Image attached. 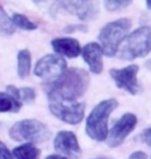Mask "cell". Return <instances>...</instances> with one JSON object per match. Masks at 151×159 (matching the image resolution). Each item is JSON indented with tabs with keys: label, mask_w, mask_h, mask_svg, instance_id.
<instances>
[{
	"label": "cell",
	"mask_w": 151,
	"mask_h": 159,
	"mask_svg": "<svg viewBox=\"0 0 151 159\" xmlns=\"http://www.w3.org/2000/svg\"><path fill=\"white\" fill-rule=\"evenodd\" d=\"M22 103L15 99L7 92H0V113L2 112H18L21 109Z\"/></svg>",
	"instance_id": "obj_17"
},
{
	"label": "cell",
	"mask_w": 151,
	"mask_h": 159,
	"mask_svg": "<svg viewBox=\"0 0 151 159\" xmlns=\"http://www.w3.org/2000/svg\"><path fill=\"white\" fill-rule=\"evenodd\" d=\"M117 107L118 101L112 98L99 102L92 110L86 121V131L92 139L101 142L107 139L109 116Z\"/></svg>",
	"instance_id": "obj_2"
},
{
	"label": "cell",
	"mask_w": 151,
	"mask_h": 159,
	"mask_svg": "<svg viewBox=\"0 0 151 159\" xmlns=\"http://www.w3.org/2000/svg\"><path fill=\"white\" fill-rule=\"evenodd\" d=\"M66 70V61L59 55L50 54L43 57L35 65L34 75L47 82H52Z\"/></svg>",
	"instance_id": "obj_8"
},
{
	"label": "cell",
	"mask_w": 151,
	"mask_h": 159,
	"mask_svg": "<svg viewBox=\"0 0 151 159\" xmlns=\"http://www.w3.org/2000/svg\"><path fill=\"white\" fill-rule=\"evenodd\" d=\"M89 86L87 71L81 68L66 69L52 81L48 88V98L75 101L85 93Z\"/></svg>",
	"instance_id": "obj_1"
},
{
	"label": "cell",
	"mask_w": 151,
	"mask_h": 159,
	"mask_svg": "<svg viewBox=\"0 0 151 159\" xmlns=\"http://www.w3.org/2000/svg\"><path fill=\"white\" fill-rule=\"evenodd\" d=\"M150 27L138 28L124 39V44L117 51L118 57L123 60H133L147 56L150 52Z\"/></svg>",
	"instance_id": "obj_4"
},
{
	"label": "cell",
	"mask_w": 151,
	"mask_h": 159,
	"mask_svg": "<svg viewBox=\"0 0 151 159\" xmlns=\"http://www.w3.org/2000/svg\"><path fill=\"white\" fill-rule=\"evenodd\" d=\"M76 31H81V32H86L87 27L85 25H70L64 28V32L65 33H73Z\"/></svg>",
	"instance_id": "obj_21"
},
{
	"label": "cell",
	"mask_w": 151,
	"mask_h": 159,
	"mask_svg": "<svg viewBox=\"0 0 151 159\" xmlns=\"http://www.w3.org/2000/svg\"><path fill=\"white\" fill-rule=\"evenodd\" d=\"M9 135L14 141L41 143L50 139L51 131L44 123L37 120H22L12 127Z\"/></svg>",
	"instance_id": "obj_5"
},
{
	"label": "cell",
	"mask_w": 151,
	"mask_h": 159,
	"mask_svg": "<svg viewBox=\"0 0 151 159\" xmlns=\"http://www.w3.org/2000/svg\"><path fill=\"white\" fill-rule=\"evenodd\" d=\"M49 1H51V0H33V2L36 3V4H38V3H46Z\"/></svg>",
	"instance_id": "obj_26"
},
{
	"label": "cell",
	"mask_w": 151,
	"mask_h": 159,
	"mask_svg": "<svg viewBox=\"0 0 151 159\" xmlns=\"http://www.w3.org/2000/svg\"><path fill=\"white\" fill-rule=\"evenodd\" d=\"M137 125V118L134 114H125L122 118L113 126L110 130V133L107 135L108 146L115 148L121 145L124 142L125 138L133 131Z\"/></svg>",
	"instance_id": "obj_10"
},
{
	"label": "cell",
	"mask_w": 151,
	"mask_h": 159,
	"mask_svg": "<svg viewBox=\"0 0 151 159\" xmlns=\"http://www.w3.org/2000/svg\"><path fill=\"white\" fill-rule=\"evenodd\" d=\"M49 107L53 115L63 122L78 124L84 118L85 104L77 100L68 101L49 98Z\"/></svg>",
	"instance_id": "obj_6"
},
{
	"label": "cell",
	"mask_w": 151,
	"mask_h": 159,
	"mask_svg": "<svg viewBox=\"0 0 151 159\" xmlns=\"http://www.w3.org/2000/svg\"><path fill=\"white\" fill-rule=\"evenodd\" d=\"M146 3H147V7L150 8V0H146Z\"/></svg>",
	"instance_id": "obj_27"
},
{
	"label": "cell",
	"mask_w": 151,
	"mask_h": 159,
	"mask_svg": "<svg viewBox=\"0 0 151 159\" xmlns=\"http://www.w3.org/2000/svg\"><path fill=\"white\" fill-rule=\"evenodd\" d=\"M142 138H143V139L144 141L146 142V144L147 145H150V129L148 128V129H146L145 131L143 132V134H142Z\"/></svg>",
	"instance_id": "obj_24"
},
{
	"label": "cell",
	"mask_w": 151,
	"mask_h": 159,
	"mask_svg": "<svg viewBox=\"0 0 151 159\" xmlns=\"http://www.w3.org/2000/svg\"><path fill=\"white\" fill-rule=\"evenodd\" d=\"M138 71H139V66L133 64L122 69H111L110 75L116 83L118 88H121L130 92V94L136 95L142 90L137 79Z\"/></svg>",
	"instance_id": "obj_9"
},
{
	"label": "cell",
	"mask_w": 151,
	"mask_h": 159,
	"mask_svg": "<svg viewBox=\"0 0 151 159\" xmlns=\"http://www.w3.org/2000/svg\"><path fill=\"white\" fill-rule=\"evenodd\" d=\"M130 159H148V158H147V155L145 153L138 151V152H134V153L131 154Z\"/></svg>",
	"instance_id": "obj_23"
},
{
	"label": "cell",
	"mask_w": 151,
	"mask_h": 159,
	"mask_svg": "<svg viewBox=\"0 0 151 159\" xmlns=\"http://www.w3.org/2000/svg\"><path fill=\"white\" fill-rule=\"evenodd\" d=\"M51 43L57 54L68 57V58H76L81 53V47L76 39L61 37V39H55L52 40Z\"/></svg>",
	"instance_id": "obj_13"
},
{
	"label": "cell",
	"mask_w": 151,
	"mask_h": 159,
	"mask_svg": "<svg viewBox=\"0 0 151 159\" xmlns=\"http://www.w3.org/2000/svg\"><path fill=\"white\" fill-rule=\"evenodd\" d=\"M31 67V55L28 50H21L18 54V75L21 79L29 75Z\"/></svg>",
	"instance_id": "obj_15"
},
{
	"label": "cell",
	"mask_w": 151,
	"mask_h": 159,
	"mask_svg": "<svg viewBox=\"0 0 151 159\" xmlns=\"http://www.w3.org/2000/svg\"><path fill=\"white\" fill-rule=\"evenodd\" d=\"M12 22L15 26L21 28V29H23V30H35L37 28L36 25L34 23H32L29 19L21 14L12 15Z\"/></svg>",
	"instance_id": "obj_19"
},
{
	"label": "cell",
	"mask_w": 151,
	"mask_h": 159,
	"mask_svg": "<svg viewBox=\"0 0 151 159\" xmlns=\"http://www.w3.org/2000/svg\"><path fill=\"white\" fill-rule=\"evenodd\" d=\"M15 32V25L12 24V19L3 11L0 6V35L8 36Z\"/></svg>",
	"instance_id": "obj_18"
},
{
	"label": "cell",
	"mask_w": 151,
	"mask_h": 159,
	"mask_svg": "<svg viewBox=\"0 0 151 159\" xmlns=\"http://www.w3.org/2000/svg\"><path fill=\"white\" fill-rule=\"evenodd\" d=\"M47 159H66L62 156H57V155H51V156L47 157Z\"/></svg>",
	"instance_id": "obj_25"
},
{
	"label": "cell",
	"mask_w": 151,
	"mask_h": 159,
	"mask_svg": "<svg viewBox=\"0 0 151 159\" xmlns=\"http://www.w3.org/2000/svg\"><path fill=\"white\" fill-rule=\"evenodd\" d=\"M130 27V20L125 18L105 25L99 32L98 39L101 43L102 53L106 56L113 57L116 55L120 43L126 37Z\"/></svg>",
	"instance_id": "obj_3"
},
{
	"label": "cell",
	"mask_w": 151,
	"mask_h": 159,
	"mask_svg": "<svg viewBox=\"0 0 151 159\" xmlns=\"http://www.w3.org/2000/svg\"><path fill=\"white\" fill-rule=\"evenodd\" d=\"M14 156L17 159H40V151L28 143L16 148L14 150Z\"/></svg>",
	"instance_id": "obj_16"
},
{
	"label": "cell",
	"mask_w": 151,
	"mask_h": 159,
	"mask_svg": "<svg viewBox=\"0 0 151 159\" xmlns=\"http://www.w3.org/2000/svg\"><path fill=\"white\" fill-rule=\"evenodd\" d=\"M54 7L62 8L85 22L95 20L99 12L97 0H57Z\"/></svg>",
	"instance_id": "obj_7"
},
{
	"label": "cell",
	"mask_w": 151,
	"mask_h": 159,
	"mask_svg": "<svg viewBox=\"0 0 151 159\" xmlns=\"http://www.w3.org/2000/svg\"><path fill=\"white\" fill-rule=\"evenodd\" d=\"M0 159H15L6 146L0 141Z\"/></svg>",
	"instance_id": "obj_22"
},
{
	"label": "cell",
	"mask_w": 151,
	"mask_h": 159,
	"mask_svg": "<svg viewBox=\"0 0 151 159\" xmlns=\"http://www.w3.org/2000/svg\"><path fill=\"white\" fill-rule=\"evenodd\" d=\"M82 56L93 74L98 75L102 71V50L98 43H89L86 44L83 48Z\"/></svg>",
	"instance_id": "obj_12"
},
{
	"label": "cell",
	"mask_w": 151,
	"mask_h": 159,
	"mask_svg": "<svg viewBox=\"0 0 151 159\" xmlns=\"http://www.w3.org/2000/svg\"><path fill=\"white\" fill-rule=\"evenodd\" d=\"M7 90V93L9 95H12L15 99H17L18 101H24V102H32L35 98V91L32 88L29 87H25V88H21L18 89L16 88L15 86H7L6 88Z\"/></svg>",
	"instance_id": "obj_14"
},
{
	"label": "cell",
	"mask_w": 151,
	"mask_h": 159,
	"mask_svg": "<svg viewBox=\"0 0 151 159\" xmlns=\"http://www.w3.org/2000/svg\"><path fill=\"white\" fill-rule=\"evenodd\" d=\"M133 0H105V7L109 11H116L127 7Z\"/></svg>",
	"instance_id": "obj_20"
},
{
	"label": "cell",
	"mask_w": 151,
	"mask_h": 159,
	"mask_svg": "<svg viewBox=\"0 0 151 159\" xmlns=\"http://www.w3.org/2000/svg\"><path fill=\"white\" fill-rule=\"evenodd\" d=\"M54 146L56 151L72 159H77L81 154L77 136L72 131H60L54 141Z\"/></svg>",
	"instance_id": "obj_11"
}]
</instances>
